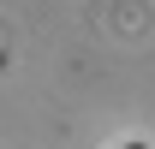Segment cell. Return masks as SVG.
Returning <instances> with one entry per match:
<instances>
[{
  "instance_id": "1",
  "label": "cell",
  "mask_w": 155,
  "mask_h": 149,
  "mask_svg": "<svg viewBox=\"0 0 155 149\" xmlns=\"http://www.w3.org/2000/svg\"><path fill=\"white\" fill-rule=\"evenodd\" d=\"M125 149H149V143H125Z\"/></svg>"
}]
</instances>
